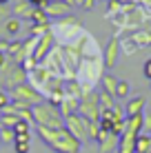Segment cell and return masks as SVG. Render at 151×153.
I'll use <instances>...</instances> for the list:
<instances>
[{
	"instance_id": "ab89813d",
	"label": "cell",
	"mask_w": 151,
	"mask_h": 153,
	"mask_svg": "<svg viewBox=\"0 0 151 153\" xmlns=\"http://www.w3.org/2000/svg\"><path fill=\"white\" fill-rule=\"evenodd\" d=\"M16 140H20V142H31V133H22V135H16Z\"/></svg>"
},
{
	"instance_id": "30bf717a",
	"label": "cell",
	"mask_w": 151,
	"mask_h": 153,
	"mask_svg": "<svg viewBox=\"0 0 151 153\" xmlns=\"http://www.w3.org/2000/svg\"><path fill=\"white\" fill-rule=\"evenodd\" d=\"M118 142H120V135H116L113 131H109V133L102 131L96 144H98V149H100V153H116L118 151Z\"/></svg>"
},
{
	"instance_id": "4fadbf2b",
	"label": "cell",
	"mask_w": 151,
	"mask_h": 153,
	"mask_svg": "<svg viewBox=\"0 0 151 153\" xmlns=\"http://www.w3.org/2000/svg\"><path fill=\"white\" fill-rule=\"evenodd\" d=\"M149 22V20H147ZM131 40L138 45V49H144V47H149L151 45V29L144 25V27H140V29H136V31H131Z\"/></svg>"
},
{
	"instance_id": "f35d334b",
	"label": "cell",
	"mask_w": 151,
	"mask_h": 153,
	"mask_svg": "<svg viewBox=\"0 0 151 153\" xmlns=\"http://www.w3.org/2000/svg\"><path fill=\"white\" fill-rule=\"evenodd\" d=\"M7 47H9V40L7 38H0V51H2V53H7Z\"/></svg>"
},
{
	"instance_id": "5bb4252c",
	"label": "cell",
	"mask_w": 151,
	"mask_h": 153,
	"mask_svg": "<svg viewBox=\"0 0 151 153\" xmlns=\"http://www.w3.org/2000/svg\"><path fill=\"white\" fill-rule=\"evenodd\" d=\"M136 138H138V135L122 131V133H120V142H118V151H116V153H136Z\"/></svg>"
},
{
	"instance_id": "5b68a950",
	"label": "cell",
	"mask_w": 151,
	"mask_h": 153,
	"mask_svg": "<svg viewBox=\"0 0 151 153\" xmlns=\"http://www.w3.org/2000/svg\"><path fill=\"white\" fill-rule=\"evenodd\" d=\"M0 73H2V87L9 89V91L27 82V71H25V67L18 65V62H13V60H9V58H7V62H4V67L0 69Z\"/></svg>"
},
{
	"instance_id": "7dc6e473",
	"label": "cell",
	"mask_w": 151,
	"mask_h": 153,
	"mask_svg": "<svg viewBox=\"0 0 151 153\" xmlns=\"http://www.w3.org/2000/svg\"><path fill=\"white\" fill-rule=\"evenodd\" d=\"M149 89H151V80H149Z\"/></svg>"
},
{
	"instance_id": "d6986e66",
	"label": "cell",
	"mask_w": 151,
	"mask_h": 153,
	"mask_svg": "<svg viewBox=\"0 0 151 153\" xmlns=\"http://www.w3.org/2000/svg\"><path fill=\"white\" fill-rule=\"evenodd\" d=\"M136 153H151V133H140L136 138Z\"/></svg>"
},
{
	"instance_id": "c3c4849f",
	"label": "cell",
	"mask_w": 151,
	"mask_h": 153,
	"mask_svg": "<svg viewBox=\"0 0 151 153\" xmlns=\"http://www.w3.org/2000/svg\"><path fill=\"white\" fill-rule=\"evenodd\" d=\"M0 144H2V138H0Z\"/></svg>"
},
{
	"instance_id": "ac0fdd59",
	"label": "cell",
	"mask_w": 151,
	"mask_h": 153,
	"mask_svg": "<svg viewBox=\"0 0 151 153\" xmlns=\"http://www.w3.org/2000/svg\"><path fill=\"white\" fill-rule=\"evenodd\" d=\"M31 11H33V4H31L29 0H18V2L13 4V9H11V13L16 18H29Z\"/></svg>"
},
{
	"instance_id": "7a4b0ae2",
	"label": "cell",
	"mask_w": 151,
	"mask_h": 153,
	"mask_svg": "<svg viewBox=\"0 0 151 153\" xmlns=\"http://www.w3.org/2000/svg\"><path fill=\"white\" fill-rule=\"evenodd\" d=\"M51 31H54L58 45H69V42L78 40L85 33V27H82V22L76 16L69 13V16H65V18H60V20H54V22H51Z\"/></svg>"
},
{
	"instance_id": "ffe728a7",
	"label": "cell",
	"mask_w": 151,
	"mask_h": 153,
	"mask_svg": "<svg viewBox=\"0 0 151 153\" xmlns=\"http://www.w3.org/2000/svg\"><path fill=\"white\" fill-rule=\"evenodd\" d=\"M29 18L33 20V25H51V18L47 16V11L42 7H33V11H31Z\"/></svg>"
},
{
	"instance_id": "603a6c76",
	"label": "cell",
	"mask_w": 151,
	"mask_h": 153,
	"mask_svg": "<svg viewBox=\"0 0 151 153\" xmlns=\"http://www.w3.org/2000/svg\"><path fill=\"white\" fill-rule=\"evenodd\" d=\"M98 102H100V109H113L116 107V98H113L111 93H107L105 89L98 91Z\"/></svg>"
},
{
	"instance_id": "9c48e42d",
	"label": "cell",
	"mask_w": 151,
	"mask_h": 153,
	"mask_svg": "<svg viewBox=\"0 0 151 153\" xmlns=\"http://www.w3.org/2000/svg\"><path fill=\"white\" fill-rule=\"evenodd\" d=\"M56 45H58V42H56L54 31H47L45 36H40V38H38V45H36V51H33V56H31V58H33V60L40 65V62L47 58V53H49Z\"/></svg>"
},
{
	"instance_id": "e0dca14e",
	"label": "cell",
	"mask_w": 151,
	"mask_h": 153,
	"mask_svg": "<svg viewBox=\"0 0 151 153\" xmlns=\"http://www.w3.org/2000/svg\"><path fill=\"white\" fill-rule=\"evenodd\" d=\"M58 109H60V115H62V118L74 115V113H78V109H80V100H78V98H65Z\"/></svg>"
},
{
	"instance_id": "52a82bcc",
	"label": "cell",
	"mask_w": 151,
	"mask_h": 153,
	"mask_svg": "<svg viewBox=\"0 0 151 153\" xmlns=\"http://www.w3.org/2000/svg\"><path fill=\"white\" fill-rule=\"evenodd\" d=\"M65 126L71 131V133L76 135L78 140L85 144V142H89V138H87V120L82 118L80 113H74V115H67L65 118Z\"/></svg>"
},
{
	"instance_id": "836d02e7",
	"label": "cell",
	"mask_w": 151,
	"mask_h": 153,
	"mask_svg": "<svg viewBox=\"0 0 151 153\" xmlns=\"http://www.w3.org/2000/svg\"><path fill=\"white\" fill-rule=\"evenodd\" d=\"M96 2H98V0H82V9H85V11H93Z\"/></svg>"
},
{
	"instance_id": "d6a6232c",
	"label": "cell",
	"mask_w": 151,
	"mask_h": 153,
	"mask_svg": "<svg viewBox=\"0 0 151 153\" xmlns=\"http://www.w3.org/2000/svg\"><path fill=\"white\" fill-rule=\"evenodd\" d=\"M7 18H9V7L7 4H0V25H2Z\"/></svg>"
},
{
	"instance_id": "8d00e7d4",
	"label": "cell",
	"mask_w": 151,
	"mask_h": 153,
	"mask_svg": "<svg viewBox=\"0 0 151 153\" xmlns=\"http://www.w3.org/2000/svg\"><path fill=\"white\" fill-rule=\"evenodd\" d=\"M62 2H65V4H69L71 9H74V7H82V0H62Z\"/></svg>"
},
{
	"instance_id": "f6af8a7d",
	"label": "cell",
	"mask_w": 151,
	"mask_h": 153,
	"mask_svg": "<svg viewBox=\"0 0 151 153\" xmlns=\"http://www.w3.org/2000/svg\"><path fill=\"white\" fill-rule=\"evenodd\" d=\"M0 129H2V118H0Z\"/></svg>"
},
{
	"instance_id": "f1b7e54d",
	"label": "cell",
	"mask_w": 151,
	"mask_h": 153,
	"mask_svg": "<svg viewBox=\"0 0 151 153\" xmlns=\"http://www.w3.org/2000/svg\"><path fill=\"white\" fill-rule=\"evenodd\" d=\"M118 11H122L120 0H107V18H111V16L118 13Z\"/></svg>"
},
{
	"instance_id": "bcb514c9",
	"label": "cell",
	"mask_w": 151,
	"mask_h": 153,
	"mask_svg": "<svg viewBox=\"0 0 151 153\" xmlns=\"http://www.w3.org/2000/svg\"><path fill=\"white\" fill-rule=\"evenodd\" d=\"M138 2H140V4H144V0H138Z\"/></svg>"
},
{
	"instance_id": "8992f818",
	"label": "cell",
	"mask_w": 151,
	"mask_h": 153,
	"mask_svg": "<svg viewBox=\"0 0 151 153\" xmlns=\"http://www.w3.org/2000/svg\"><path fill=\"white\" fill-rule=\"evenodd\" d=\"M9 96H11V100H22V102H29L31 107L45 102V100H42V93H40L38 89H33L29 82H25V84H20V87L11 89V91H9Z\"/></svg>"
},
{
	"instance_id": "4316f807",
	"label": "cell",
	"mask_w": 151,
	"mask_h": 153,
	"mask_svg": "<svg viewBox=\"0 0 151 153\" xmlns=\"http://www.w3.org/2000/svg\"><path fill=\"white\" fill-rule=\"evenodd\" d=\"M0 118H2V126H16L20 122L18 113H0Z\"/></svg>"
},
{
	"instance_id": "7bdbcfd3",
	"label": "cell",
	"mask_w": 151,
	"mask_h": 153,
	"mask_svg": "<svg viewBox=\"0 0 151 153\" xmlns=\"http://www.w3.org/2000/svg\"><path fill=\"white\" fill-rule=\"evenodd\" d=\"M0 87H2V73H0Z\"/></svg>"
},
{
	"instance_id": "7402d4cb",
	"label": "cell",
	"mask_w": 151,
	"mask_h": 153,
	"mask_svg": "<svg viewBox=\"0 0 151 153\" xmlns=\"http://www.w3.org/2000/svg\"><path fill=\"white\" fill-rule=\"evenodd\" d=\"M120 51H122V53H127V56H133V53H136V51H140V49H138L136 42L131 40V36L127 33L124 38H120Z\"/></svg>"
},
{
	"instance_id": "ee69618b",
	"label": "cell",
	"mask_w": 151,
	"mask_h": 153,
	"mask_svg": "<svg viewBox=\"0 0 151 153\" xmlns=\"http://www.w3.org/2000/svg\"><path fill=\"white\" fill-rule=\"evenodd\" d=\"M49 2H60V0H49Z\"/></svg>"
},
{
	"instance_id": "9a60e30c",
	"label": "cell",
	"mask_w": 151,
	"mask_h": 153,
	"mask_svg": "<svg viewBox=\"0 0 151 153\" xmlns=\"http://www.w3.org/2000/svg\"><path fill=\"white\" fill-rule=\"evenodd\" d=\"M7 58L13 62H18V65H22L25 56H22V40L20 38H13L9 40V47H7Z\"/></svg>"
},
{
	"instance_id": "f546056e",
	"label": "cell",
	"mask_w": 151,
	"mask_h": 153,
	"mask_svg": "<svg viewBox=\"0 0 151 153\" xmlns=\"http://www.w3.org/2000/svg\"><path fill=\"white\" fill-rule=\"evenodd\" d=\"M11 129L16 131V135H22V133H29V131H31V124L25 122V120H20V122L16 124V126H11Z\"/></svg>"
},
{
	"instance_id": "8fae6325",
	"label": "cell",
	"mask_w": 151,
	"mask_h": 153,
	"mask_svg": "<svg viewBox=\"0 0 151 153\" xmlns=\"http://www.w3.org/2000/svg\"><path fill=\"white\" fill-rule=\"evenodd\" d=\"M144 107H147V98L144 96H133L124 102V115L127 118H133V115H142Z\"/></svg>"
},
{
	"instance_id": "d590c367",
	"label": "cell",
	"mask_w": 151,
	"mask_h": 153,
	"mask_svg": "<svg viewBox=\"0 0 151 153\" xmlns=\"http://www.w3.org/2000/svg\"><path fill=\"white\" fill-rule=\"evenodd\" d=\"M144 133H151V113H147V115H144Z\"/></svg>"
},
{
	"instance_id": "e575fe53",
	"label": "cell",
	"mask_w": 151,
	"mask_h": 153,
	"mask_svg": "<svg viewBox=\"0 0 151 153\" xmlns=\"http://www.w3.org/2000/svg\"><path fill=\"white\" fill-rule=\"evenodd\" d=\"M142 71H144V76H147V80H151V58L142 65Z\"/></svg>"
},
{
	"instance_id": "6da1fadb",
	"label": "cell",
	"mask_w": 151,
	"mask_h": 153,
	"mask_svg": "<svg viewBox=\"0 0 151 153\" xmlns=\"http://www.w3.org/2000/svg\"><path fill=\"white\" fill-rule=\"evenodd\" d=\"M38 138L56 153H80L82 142L67 126L62 129H38Z\"/></svg>"
},
{
	"instance_id": "ba28073f",
	"label": "cell",
	"mask_w": 151,
	"mask_h": 153,
	"mask_svg": "<svg viewBox=\"0 0 151 153\" xmlns=\"http://www.w3.org/2000/svg\"><path fill=\"white\" fill-rule=\"evenodd\" d=\"M120 38H118L116 33L109 38L107 47L102 49V60H105V69H113V67L118 65V56H120Z\"/></svg>"
},
{
	"instance_id": "2e32d148",
	"label": "cell",
	"mask_w": 151,
	"mask_h": 153,
	"mask_svg": "<svg viewBox=\"0 0 151 153\" xmlns=\"http://www.w3.org/2000/svg\"><path fill=\"white\" fill-rule=\"evenodd\" d=\"M62 93H65V98H78L80 100L82 96V84L76 80V78H69V80L62 82Z\"/></svg>"
},
{
	"instance_id": "1f68e13d",
	"label": "cell",
	"mask_w": 151,
	"mask_h": 153,
	"mask_svg": "<svg viewBox=\"0 0 151 153\" xmlns=\"http://www.w3.org/2000/svg\"><path fill=\"white\" fill-rule=\"evenodd\" d=\"M9 102H11V96H9L7 91H2V89H0V111H2Z\"/></svg>"
},
{
	"instance_id": "4dcf8cb0",
	"label": "cell",
	"mask_w": 151,
	"mask_h": 153,
	"mask_svg": "<svg viewBox=\"0 0 151 153\" xmlns=\"http://www.w3.org/2000/svg\"><path fill=\"white\" fill-rule=\"evenodd\" d=\"M29 149H31V142H20V140L13 142V151L16 153H29Z\"/></svg>"
},
{
	"instance_id": "b9f144b4",
	"label": "cell",
	"mask_w": 151,
	"mask_h": 153,
	"mask_svg": "<svg viewBox=\"0 0 151 153\" xmlns=\"http://www.w3.org/2000/svg\"><path fill=\"white\" fill-rule=\"evenodd\" d=\"M9 2H11V0H0V4H9Z\"/></svg>"
},
{
	"instance_id": "d4e9b609",
	"label": "cell",
	"mask_w": 151,
	"mask_h": 153,
	"mask_svg": "<svg viewBox=\"0 0 151 153\" xmlns=\"http://www.w3.org/2000/svg\"><path fill=\"white\" fill-rule=\"evenodd\" d=\"M100 122H91V120H87V138H89V142H98V138H100Z\"/></svg>"
},
{
	"instance_id": "277c9868",
	"label": "cell",
	"mask_w": 151,
	"mask_h": 153,
	"mask_svg": "<svg viewBox=\"0 0 151 153\" xmlns=\"http://www.w3.org/2000/svg\"><path fill=\"white\" fill-rule=\"evenodd\" d=\"M78 113L82 115L85 120H91V122H100V102H98V91L93 89H82V96H80V109Z\"/></svg>"
},
{
	"instance_id": "cb8c5ba5",
	"label": "cell",
	"mask_w": 151,
	"mask_h": 153,
	"mask_svg": "<svg viewBox=\"0 0 151 153\" xmlns=\"http://www.w3.org/2000/svg\"><path fill=\"white\" fill-rule=\"evenodd\" d=\"M100 84H102V89H105L107 93H116V87H118V78H113L111 73H105L102 76V80H100Z\"/></svg>"
},
{
	"instance_id": "44dd1931",
	"label": "cell",
	"mask_w": 151,
	"mask_h": 153,
	"mask_svg": "<svg viewBox=\"0 0 151 153\" xmlns=\"http://www.w3.org/2000/svg\"><path fill=\"white\" fill-rule=\"evenodd\" d=\"M129 93H131V84H129V80H118V87H116L113 98H116V100H129Z\"/></svg>"
},
{
	"instance_id": "681fc988",
	"label": "cell",
	"mask_w": 151,
	"mask_h": 153,
	"mask_svg": "<svg viewBox=\"0 0 151 153\" xmlns=\"http://www.w3.org/2000/svg\"><path fill=\"white\" fill-rule=\"evenodd\" d=\"M105 2H107V0H105Z\"/></svg>"
},
{
	"instance_id": "60d3db41",
	"label": "cell",
	"mask_w": 151,
	"mask_h": 153,
	"mask_svg": "<svg viewBox=\"0 0 151 153\" xmlns=\"http://www.w3.org/2000/svg\"><path fill=\"white\" fill-rule=\"evenodd\" d=\"M4 62H7V53H2V51H0V69L4 67Z\"/></svg>"
},
{
	"instance_id": "484cf974",
	"label": "cell",
	"mask_w": 151,
	"mask_h": 153,
	"mask_svg": "<svg viewBox=\"0 0 151 153\" xmlns=\"http://www.w3.org/2000/svg\"><path fill=\"white\" fill-rule=\"evenodd\" d=\"M0 138H2V144H13L16 142V131L11 126H2V129H0Z\"/></svg>"
},
{
	"instance_id": "7c38bea8",
	"label": "cell",
	"mask_w": 151,
	"mask_h": 153,
	"mask_svg": "<svg viewBox=\"0 0 151 153\" xmlns=\"http://www.w3.org/2000/svg\"><path fill=\"white\" fill-rule=\"evenodd\" d=\"M45 11H47V16L51 18V22H54V20H60V18H65V16H69V13H71V7L60 0V2H49V4L45 7Z\"/></svg>"
},
{
	"instance_id": "3957f363",
	"label": "cell",
	"mask_w": 151,
	"mask_h": 153,
	"mask_svg": "<svg viewBox=\"0 0 151 153\" xmlns=\"http://www.w3.org/2000/svg\"><path fill=\"white\" fill-rule=\"evenodd\" d=\"M33 124L38 129H62L65 118L60 115V109L54 107L51 102H40L33 107Z\"/></svg>"
},
{
	"instance_id": "74e56055",
	"label": "cell",
	"mask_w": 151,
	"mask_h": 153,
	"mask_svg": "<svg viewBox=\"0 0 151 153\" xmlns=\"http://www.w3.org/2000/svg\"><path fill=\"white\" fill-rule=\"evenodd\" d=\"M29 2L33 4V7H42V9H45L47 4H49V0H29Z\"/></svg>"
},
{
	"instance_id": "83f0119b",
	"label": "cell",
	"mask_w": 151,
	"mask_h": 153,
	"mask_svg": "<svg viewBox=\"0 0 151 153\" xmlns=\"http://www.w3.org/2000/svg\"><path fill=\"white\" fill-rule=\"evenodd\" d=\"M47 31H51V25H33V27L29 29V33L33 36V38H40V36H45Z\"/></svg>"
}]
</instances>
